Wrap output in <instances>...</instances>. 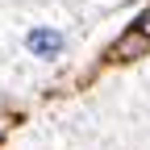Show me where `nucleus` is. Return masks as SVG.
<instances>
[{
  "mask_svg": "<svg viewBox=\"0 0 150 150\" xmlns=\"http://www.w3.org/2000/svg\"><path fill=\"white\" fill-rule=\"evenodd\" d=\"M25 50L33 54V59H59V54L67 50V33L50 29V25H33L25 33Z\"/></svg>",
  "mask_w": 150,
  "mask_h": 150,
  "instance_id": "obj_1",
  "label": "nucleus"
}]
</instances>
